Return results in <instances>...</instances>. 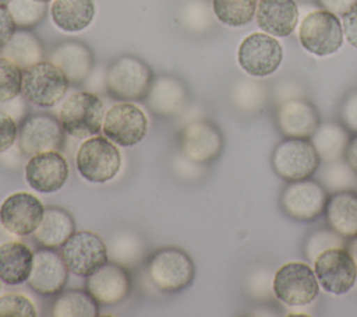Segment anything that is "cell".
I'll return each mask as SVG.
<instances>
[{"label": "cell", "mask_w": 357, "mask_h": 317, "mask_svg": "<svg viewBox=\"0 0 357 317\" xmlns=\"http://www.w3.org/2000/svg\"><path fill=\"white\" fill-rule=\"evenodd\" d=\"M301 46L319 57L336 53L343 43V27L336 14L328 10L310 13L300 25Z\"/></svg>", "instance_id": "cell-7"}, {"label": "cell", "mask_w": 357, "mask_h": 317, "mask_svg": "<svg viewBox=\"0 0 357 317\" xmlns=\"http://www.w3.org/2000/svg\"><path fill=\"white\" fill-rule=\"evenodd\" d=\"M7 8L20 29H29L38 25L46 14V4L35 0H11Z\"/></svg>", "instance_id": "cell-32"}, {"label": "cell", "mask_w": 357, "mask_h": 317, "mask_svg": "<svg viewBox=\"0 0 357 317\" xmlns=\"http://www.w3.org/2000/svg\"><path fill=\"white\" fill-rule=\"evenodd\" d=\"M321 158L308 138H286L272 154L275 173L286 182L310 179L318 169Z\"/></svg>", "instance_id": "cell-6"}, {"label": "cell", "mask_w": 357, "mask_h": 317, "mask_svg": "<svg viewBox=\"0 0 357 317\" xmlns=\"http://www.w3.org/2000/svg\"><path fill=\"white\" fill-rule=\"evenodd\" d=\"M105 110L102 101L91 92L71 94L60 108L59 120L64 131L75 138L96 135L103 123Z\"/></svg>", "instance_id": "cell-5"}, {"label": "cell", "mask_w": 357, "mask_h": 317, "mask_svg": "<svg viewBox=\"0 0 357 317\" xmlns=\"http://www.w3.org/2000/svg\"><path fill=\"white\" fill-rule=\"evenodd\" d=\"M343 158L346 165H349V168L357 175V134L349 140Z\"/></svg>", "instance_id": "cell-42"}, {"label": "cell", "mask_w": 357, "mask_h": 317, "mask_svg": "<svg viewBox=\"0 0 357 317\" xmlns=\"http://www.w3.org/2000/svg\"><path fill=\"white\" fill-rule=\"evenodd\" d=\"M152 71L138 57L126 54L114 60L106 74L107 92L121 101H139L148 96Z\"/></svg>", "instance_id": "cell-2"}, {"label": "cell", "mask_w": 357, "mask_h": 317, "mask_svg": "<svg viewBox=\"0 0 357 317\" xmlns=\"http://www.w3.org/2000/svg\"><path fill=\"white\" fill-rule=\"evenodd\" d=\"M347 251L351 254L356 265H357V237H353V240L347 246Z\"/></svg>", "instance_id": "cell-43"}, {"label": "cell", "mask_w": 357, "mask_h": 317, "mask_svg": "<svg viewBox=\"0 0 357 317\" xmlns=\"http://www.w3.org/2000/svg\"><path fill=\"white\" fill-rule=\"evenodd\" d=\"M68 85L66 74L52 61H39L22 70L21 95L36 106H54L64 98Z\"/></svg>", "instance_id": "cell-3"}, {"label": "cell", "mask_w": 357, "mask_h": 317, "mask_svg": "<svg viewBox=\"0 0 357 317\" xmlns=\"http://www.w3.org/2000/svg\"><path fill=\"white\" fill-rule=\"evenodd\" d=\"M45 212L43 204L31 193L10 194L0 205V223L17 236H28L36 230Z\"/></svg>", "instance_id": "cell-15"}, {"label": "cell", "mask_w": 357, "mask_h": 317, "mask_svg": "<svg viewBox=\"0 0 357 317\" xmlns=\"http://www.w3.org/2000/svg\"><path fill=\"white\" fill-rule=\"evenodd\" d=\"M325 189L310 179L289 182L280 196L283 211L294 221L310 222L324 214L326 205Z\"/></svg>", "instance_id": "cell-14"}, {"label": "cell", "mask_w": 357, "mask_h": 317, "mask_svg": "<svg viewBox=\"0 0 357 317\" xmlns=\"http://www.w3.org/2000/svg\"><path fill=\"white\" fill-rule=\"evenodd\" d=\"M314 272L319 286L332 295L349 292L357 281V265L342 246L322 250L314 258Z\"/></svg>", "instance_id": "cell-8"}, {"label": "cell", "mask_w": 357, "mask_h": 317, "mask_svg": "<svg viewBox=\"0 0 357 317\" xmlns=\"http://www.w3.org/2000/svg\"><path fill=\"white\" fill-rule=\"evenodd\" d=\"M324 212L332 232L343 239L357 237V191L347 189L332 193Z\"/></svg>", "instance_id": "cell-21"}, {"label": "cell", "mask_w": 357, "mask_h": 317, "mask_svg": "<svg viewBox=\"0 0 357 317\" xmlns=\"http://www.w3.org/2000/svg\"><path fill=\"white\" fill-rule=\"evenodd\" d=\"M68 177V163L59 151L35 154L25 165L26 183L39 193L60 190Z\"/></svg>", "instance_id": "cell-16"}, {"label": "cell", "mask_w": 357, "mask_h": 317, "mask_svg": "<svg viewBox=\"0 0 357 317\" xmlns=\"http://www.w3.org/2000/svg\"><path fill=\"white\" fill-rule=\"evenodd\" d=\"M146 272L151 282L159 290L173 293L185 289L192 282L195 267L184 250L163 247L152 254Z\"/></svg>", "instance_id": "cell-1"}, {"label": "cell", "mask_w": 357, "mask_h": 317, "mask_svg": "<svg viewBox=\"0 0 357 317\" xmlns=\"http://www.w3.org/2000/svg\"><path fill=\"white\" fill-rule=\"evenodd\" d=\"M149 106L159 115H174L185 103V88L172 77H160L149 89Z\"/></svg>", "instance_id": "cell-27"}, {"label": "cell", "mask_w": 357, "mask_h": 317, "mask_svg": "<svg viewBox=\"0 0 357 317\" xmlns=\"http://www.w3.org/2000/svg\"><path fill=\"white\" fill-rule=\"evenodd\" d=\"M102 131L112 142L121 147H132L146 135L148 119L144 110L134 103L120 102L106 112Z\"/></svg>", "instance_id": "cell-12"}, {"label": "cell", "mask_w": 357, "mask_h": 317, "mask_svg": "<svg viewBox=\"0 0 357 317\" xmlns=\"http://www.w3.org/2000/svg\"><path fill=\"white\" fill-rule=\"evenodd\" d=\"M52 316L56 317H95L98 316V302L88 290H66L54 300Z\"/></svg>", "instance_id": "cell-29"}, {"label": "cell", "mask_w": 357, "mask_h": 317, "mask_svg": "<svg viewBox=\"0 0 357 317\" xmlns=\"http://www.w3.org/2000/svg\"><path fill=\"white\" fill-rule=\"evenodd\" d=\"M342 121L347 130L357 134V92L346 99L342 108Z\"/></svg>", "instance_id": "cell-39"}, {"label": "cell", "mask_w": 357, "mask_h": 317, "mask_svg": "<svg viewBox=\"0 0 357 317\" xmlns=\"http://www.w3.org/2000/svg\"><path fill=\"white\" fill-rule=\"evenodd\" d=\"M347 142L344 128L333 123H326L318 127L312 135V144L319 158L328 163H333L343 158Z\"/></svg>", "instance_id": "cell-30"}, {"label": "cell", "mask_w": 357, "mask_h": 317, "mask_svg": "<svg viewBox=\"0 0 357 317\" xmlns=\"http://www.w3.org/2000/svg\"><path fill=\"white\" fill-rule=\"evenodd\" d=\"M66 141V131L59 119L49 113H39L24 120L18 130V147L25 155L45 151H60Z\"/></svg>", "instance_id": "cell-13"}, {"label": "cell", "mask_w": 357, "mask_h": 317, "mask_svg": "<svg viewBox=\"0 0 357 317\" xmlns=\"http://www.w3.org/2000/svg\"><path fill=\"white\" fill-rule=\"evenodd\" d=\"M15 22L7 8V6H0V49H3L15 32Z\"/></svg>", "instance_id": "cell-40"}, {"label": "cell", "mask_w": 357, "mask_h": 317, "mask_svg": "<svg viewBox=\"0 0 357 317\" xmlns=\"http://www.w3.org/2000/svg\"><path fill=\"white\" fill-rule=\"evenodd\" d=\"M68 268L61 254L43 247L33 253V265L28 278L29 286L39 295L50 296L61 292L67 282Z\"/></svg>", "instance_id": "cell-18"}, {"label": "cell", "mask_w": 357, "mask_h": 317, "mask_svg": "<svg viewBox=\"0 0 357 317\" xmlns=\"http://www.w3.org/2000/svg\"><path fill=\"white\" fill-rule=\"evenodd\" d=\"M35 1H39V3H45V4H47L49 1H53V0H35Z\"/></svg>", "instance_id": "cell-45"}, {"label": "cell", "mask_w": 357, "mask_h": 317, "mask_svg": "<svg viewBox=\"0 0 357 317\" xmlns=\"http://www.w3.org/2000/svg\"><path fill=\"white\" fill-rule=\"evenodd\" d=\"M93 0H53L50 17L53 24L64 32L84 31L95 17Z\"/></svg>", "instance_id": "cell-25"}, {"label": "cell", "mask_w": 357, "mask_h": 317, "mask_svg": "<svg viewBox=\"0 0 357 317\" xmlns=\"http://www.w3.org/2000/svg\"><path fill=\"white\" fill-rule=\"evenodd\" d=\"M276 121L284 137L310 138L319 127V115L311 102L291 99L279 108Z\"/></svg>", "instance_id": "cell-20"}, {"label": "cell", "mask_w": 357, "mask_h": 317, "mask_svg": "<svg viewBox=\"0 0 357 317\" xmlns=\"http://www.w3.org/2000/svg\"><path fill=\"white\" fill-rule=\"evenodd\" d=\"M22 70L13 60L0 57V103L11 101L21 94Z\"/></svg>", "instance_id": "cell-33"}, {"label": "cell", "mask_w": 357, "mask_h": 317, "mask_svg": "<svg viewBox=\"0 0 357 317\" xmlns=\"http://www.w3.org/2000/svg\"><path fill=\"white\" fill-rule=\"evenodd\" d=\"M121 156L109 138L92 135L78 148L75 166L78 173L89 183H106L120 170Z\"/></svg>", "instance_id": "cell-4"}, {"label": "cell", "mask_w": 357, "mask_h": 317, "mask_svg": "<svg viewBox=\"0 0 357 317\" xmlns=\"http://www.w3.org/2000/svg\"><path fill=\"white\" fill-rule=\"evenodd\" d=\"M33 303L24 295L6 293L0 297V317H35Z\"/></svg>", "instance_id": "cell-34"}, {"label": "cell", "mask_w": 357, "mask_h": 317, "mask_svg": "<svg viewBox=\"0 0 357 317\" xmlns=\"http://www.w3.org/2000/svg\"><path fill=\"white\" fill-rule=\"evenodd\" d=\"M11 0H0V6H7Z\"/></svg>", "instance_id": "cell-44"}, {"label": "cell", "mask_w": 357, "mask_h": 317, "mask_svg": "<svg viewBox=\"0 0 357 317\" xmlns=\"http://www.w3.org/2000/svg\"><path fill=\"white\" fill-rule=\"evenodd\" d=\"M319 3L324 10H328L336 15H343L357 3V0H319Z\"/></svg>", "instance_id": "cell-41"}, {"label": "cell", "mask_w": 357, "mask_h": 317, "mask_svg": "<svg viewBox=\"0 0 357 317\" xmlns=\"http://www.w3.org/2000/svg\"><path fill=\"white\" fill-rule=\"evenodd\" d=\"M322 243L326 246V249L329 247H335V246H342L343 244V239L342 236H339L337 233H331L326 230H321V233H317L311 237V240L308 242V256L310 258H315L322 250Z\"/></svg>", "instance_id": "cell-36"}, {"label": "cell", "mask_w": 357, "mask_h": 317, "mask_svg": "<svg viewBox=\"0 0 357 317\" xmlns=\"http://www.w3.org/2000/svg\"><path fill=\"white\" fill-rule=\"evenodd\" d=\"M342 27L346 40L353 47H357V3L342 15Z\"/></svg>", "instance_id": "cell-38"}, {"label": "cell", "mask_w": 357, "mask_h": 317, "mask_svg": "<svg viewBox=\"0 0 357 317\" xmlns=\"http://www.w3.org/2000/svg\"><path fill=\"white\" fill-rule=\"evenodd\" d=\"M275 296L287 306H305L311 303L319 292L314 270L298 261L283 264L273 277Z\"/></svg>", "instance_id": "cell-9"}, {"label": "cell", "mask_w": 357, "mask_h": 317, "mask_svg": "<svg viewBox=\"0 0 357 317\" xmlns=\"http://www.w3.org/2000/svg\"><path fill=\"white\" fill-rule=\"evenodd\" d=\"M283 47L269 34L254 32L243 39L237 50L240 67L252 77L273 74L282 64Z\"/></svg>", "instance_id": "cell-11"}, {"label": "cell", "mask_w": 357, "mask_h": 317, "mask_svg": "<svg viewBox=\"0 0 357 317\" xmlns=\"http://www.w3.org/2000/svg\"><path fill=\"white\" fill-rule=\"evenodd\" d=\"M298 21V10L294 0H259L257 7L258 27L272 36L290 35Z\"/></svg>", "instance_id": "cell-22"}, {"label": "cell", "mask_w": 357, "mask_h": 317, "mask_svg": "<svg viewBox=\"0 0 357 317\" xmlns=\"http://www.w3.org/2000/svg\"><path fill=\"white\" fill-rule=\"evenodd\" d=\"M85 288L98 303L113 306L128 296L131 289L130 274L121 265L106 263L86 277Z\"/></svg>", "instance_id": "cell-19"}, {"label": "cell", "mask_w": 357, "mask_h": 317, "mask_svg": "<svg viewBox=\"0 0 357 317\" xmlns=\"http://www.w3.org/2000/svg\"><path fill=\"white\" fill-rule=\"evenodd\" d=\"M33 265V251L22 242L8 240L0 244V281L20 285L28 281Z\"/></svg>", "instance_id": "cell-23"}, {"label": "cell", "mask_w": 357, "mask_h": 317, "mask_svg": "<svg viewBox=\"0 0 357 317\" xmlns=\"http://www.w3.org/2000/svg\"><path fill=\"white\" fill-rule=\"evenodd\" d=\"M354 176L356 173L349 168V165L340 166L339 163H332L325 173V183L329 187L336 189V191L347 190L356 182Z\"/></svg>", "instance_id": "cell-35"}, {"label": "cell", "mask_w": 357, "mask_h": 317, "mask_svg": "<svg viewBox=\"0 0 357 317\" xmlns=\"http://www.w3.org/2000/svg\"><path fill=\"white\" fill-rule=\"evenodd\" d=\"M222 149L223 137L213 123L198 120L184 127L181 133V151L192 162L209 163L220 155Z\"/></svg>", "instance_id": "cell-17"}, {"label": "cell", "mask_w": 357, "mask_h": 317, "mask_svg": "<svg viewBox=\"0 0 357 317\" xmlns=\"http://www.w3.org/2000/svg\"><path fill=\"white\" fill-rule=\"evenodd\" d=\"M74 232L75 223L71 214L60 207H49L45 208L42 221L33 235L43 247L59 249Z\"/></svg>", "instance_id": "cell-26"}, {"label": "cell", "mask_w": 357, "mask_h": 317, "mask_svg": "<svg viewBox=\"0 0 357 317\" xmlns=\"http://www.w3.org/2000/svg\"><path fill=\"white\" fill-rule=\"evenodd\" d=\"M17 135L18 130L15 120L6 110L0 109V154L14 144Z\"/></svg>", "instance_id": "cell-37"}, {"label": "cell", "mask_w": 357, "mask_h": 317, "mask_svg": "<svg viewBox=\"0 0 357 317\" xmlns=\"http://www.w3.org/2000/svg\"><path fill=\"white\" fill-rule=\"evenodd\" d=\"M50 61L66 74L70 82L79 84L89 74L93 64V56L85 45L66 42L52 52Z\"/></svg>", "instance_id": "cell-24"}, {"label": "cell", "mask_w": 357, "mask_h": 317, "mask_svg": "<svg viewBox=\"0 0 357 317\" xmlns=\"http://www.w3.org/2000/svg\"><path fill=\"white\" fill-rule=\"evenodd\" d=\"M216 18L229 27H243L254 18L257 0H212Z\"/></svg>", "instance_id": "cell-31"}, {"label": "cell", "mask_w": 357, "mask_h": 317, "mask_svg": "<svg viewBox=\"0 0 357 317\" xmlns=\"http://www.w3.org/2000/svg\"><path fill=\"white\" fill-rule=\"evenodd\" d=\"M3 56L17 63L20 67H29L42 59L39 39L28 29L15 31L8 43L3 47Z\"/></svg>", "instance_id": "cell-28"}, {"label": "cell", "mask_w": 357, "mask_h": 317, "mask_svg": "<svg viewBox=\"0 0 357 317\" xmlns=\"http://www.w3.org/2000/svg\"><path fill=\"white\" fill-rule=\"evenodd\" d=\"M61 257L70 272L77 277H89L107 263V249L96 233L78 230L61 246Z\"/></svg>", "instance_id": "cell-10"}]
</instances>
